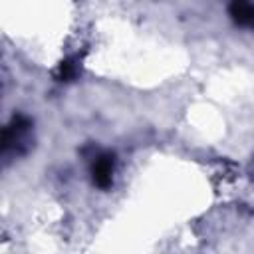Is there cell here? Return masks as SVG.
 <instances>
[{
    "label": "cell",
    "mask_w": 254,
    "mask_h": 254,
    "mask_svg": "<svg viewBox=\"0 0 254 254\" xmlns=\"http://www.w3.org/2000/svg\"><path fill=\"white\" fill-rule=\"evenodd\" d=\"M93 183L101 189H107L111 185V173H113V157L111 155H99L93 163Z\"/></svg>",
    "instance_id": "cell-1"
},
{
    "label": "cell",
    "mask_w": 254,
    "mask_h": 254,
    "mask_svg": "<svg viewBox=\"0 0 254 254\" xmlns=\"http://www.w3.org/2000/svg\"><path fill=\"white\" fill-rule=\"evenodd\" d=\"M228 12L238 26H254V4L250 0H232Z\"/></svg>",
    "instance_id": "cell-2"
},
{
    "label": "cell",
    "mask_w": 254,
    "mask_h": 254,
    "mask_svg": "<svg viewBox=\"0 0 254 254\" xmlns=\"http://www.w3.org/2000/svg\"><path fill=\"white\" fill-rule=\"evenodd\" d=\"M75 64L71 62V60H65L62 65H60V71H58V77L60 79H64V81H67V79H71L73 75H75Z\"/></svg>",
    "instance_id": "cell-3"
}]
</instances>
